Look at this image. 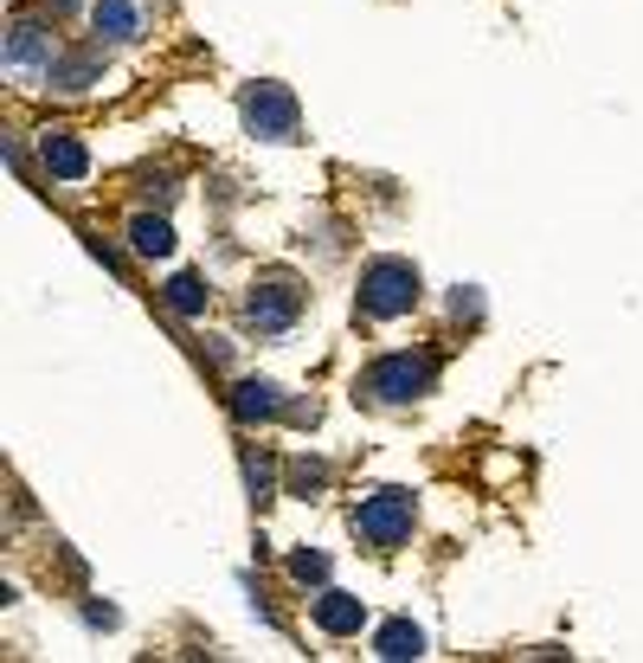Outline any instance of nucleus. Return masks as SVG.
Returning a JSON list of instances; mask_svg holds the SVG:
<instances>
[{
    "label": "nucleus",
    "instance_id": "obj_1",
    "mask_svg": "<svg viewBox=\"0 0 643 663\" xmlns=\"http://www.w3.org/2000/svg\"><path fill=\"white\" fill-rule=\"evenodd\" d=\"M419 303V271L406 265V258H373L367 271H360V309L373 316V322H393V316H406Z\"/></svg>",
    "mask_w": 643,
    "mask_h": 663
},
{
    "label": "nucleus",
    "instance_id": "obj_2",
    "mask_svg": "<svg viewBox=\"0 0 643 663\" xmlns=\"http://www.w3.org/2000/svg\"><path fill=\"white\" fill-rule=\"evenodd\" d=\"M412 496L406 490H373V496H360L355 509V535L367 541V548H399L406 535H412Z\"/></svg>",
    "mask_w": 643,
    "mask_h": 663
},
{
    "label": "nucleus",
    "instance_id": "obj_3",
    "mask_svg": "<svg viewBox=\"0 0 643 663\" xmlns=\"http://www.w3.org/2000/svg\"><path fill=\"white\" fill-rule=\"evenodd\" d=\"M431 380H437V361H431V355H386V361H373V368H367V393H373V400L406 406V400L431 393Z\"/></svg>",
    "mask_w": 643,
    "mask_h": 663
},
{
    "label": "nucleus",
    "instance_id": "obj_4",
    "mask_svg": "<svg viewBox=\"0 0 643 663\" xmlns=\"http://www.w3.org/2000/svg\"><path fill=\"white\" fill-rule=\"evenodd\" d=\"M245 123H251V136H264V143H296V130H302L296 97H289L284 84H251V90H245Z\"/></svg>",
    "mask_w": 643,
    "mask_h": 663
},
{
    "label": "nucleus",
    "instance_id": "obj_5",
    "mask_svg": "<svg viewBox=\"0 0 643 663\" xmlns=\"http://www.w3.org/2000/svg\"><path fill=\"white\" fill-rule=\"evenodd\" d=\"M245 316H251L258 335H284L289 322L302 316V284L296 278H264L258 291L245 296Z\"/></svg>",
    "mask_w": 643,
    "mask_h": 663
},
{
    "label": "nucleus",
    "instance_id": "obj_6",
    "mask_svg": "<svg viewBox=\"0 0 643 663\" xmlns=\"http://www.w3.org/2000/svg\"><path fill=\"white\" fill-rule=\"evenodd\" d=\"M309 618L329 631V638H355L360 625H367V605H360L355 592H316V605H309Z\"/></svg>",
    "mask_w": 643,
    "mask_h": 663
},
{
    "label": "nucleus",
    "instance_id": "obj_7",
    "mask_svg": "<svg viewBox=\"0 0 643 663\" xmlns=\"http://www.w3.org/2000/svg\"><path fill=\"white\" fill-rule=\"evenodd\" d=\"M52 59H59V52H52V33H46V26H33V20H20V26L7 33V65H13V72H33V65L46 72Z\"/></svg>",
    "mask_w": 643,
    "mask_h": 663
},
{
    "label": "nucleus",
    "instance_id": "obj_8",
    "mask_svg": "<svg viewBox=\"0 0 643 663\" xmlns=\"http://www.w3.org/2000/svg\"><path fill=\"white\" fill-rule=\"evenodd\" d=\"M90 26H97V39H143V7L136 0H90Z\"/></svg>",
    "mask_w": 643,
    "mask_h": 663
},
{
    "label": "nucleus",
    "instance_id": "obj_9",
    "mask_svg": "<svg viewBox=\"0 0 643 663\" xmlns=\"http://www.w3.org/2000/svg\"><path fill=\"white\" fill-rule=\"evenodd\" d=\"M232 413H238L245 426H264V419L284 413V393H277L271 380H238V386H232Z\"/></svg>",
    "mask_w": 643,
    "mask_h": 663
},
{
    "label": "nucleus",
    "instance_id": "obj_10",
    "mask_svg": "<svg viewBox=\"0 0 643 663\" xmlns=\"http://www.w3.org/2000/svg\"><path fill=\"white\" fill-rule=\"evenodd\" d=\"M39 155H46V174H52V181H84V174H90V155H84V143H77V136H65V130H52V136L39 143Z\"/></svg>",
    "mask_w": 643,
    "mask_h": 663
},
{
    "label": "nucleus",
    "instance_id": "obj_11",
    "mask_svg": "<svg viewBox=\"0 0 643 663\" xmlns=\"http://www.w3.org/2000/svg\"><path fill=\"white\" fill-rule=\"evenodd\" d=\"M373 658H386V663L425 658V631H419L412 618H393V625H380V638H373Z\"/></svg>",
    "mask_w": 643,
    "mask_h": 663
},
{
    "label": "nucleus",
    "instance_id": "obj_12",
    "mask_svg": "<svg viewBox=\"0 0 643 663\" xmlns=\"http://www.w3.org/2000/svg\"><path fill=\"white\" fill-rule=\"evenodd\" d=\"M97 77H103L97 52H65V59H52V65H46V84H59V90H90Z\"/></svg>",
    "mask_w": 643,
    "mask_h": 663
},
{
    "label": "nucleus",
    "instance_id": "obj_13",
    "mask_svg": "<svg viewBox=\"0 0 643 663\" xmlns=\"http://www.w3.org/2000/svg\"><path fill=\"white\" fill-rule=\"evenodd\" d=\"M129 245H136L143 258H174V225L154 220V213H136V220H129Z\"/></svg>",
    "mask_w": 643,
    "mask_h": 663
},
{
    "label": "nucleus",
    "instance_id": "obj_14",
    "mask_svg": "<svg viewBox=\"0 0 643 663\" xmlns=\"http://www.w3.org/2000/svg\"><path fill=\"white\" fill-rule=\"evenodd\" d=\"M161 296H168V309H174V316H207V303H213L207 278H174Z\"/></svg>",
    "mask_w": 643,
    "mask_h": 663
},
{
    "label": "nucleus",
    "instance_id": "obj_15",
    "mask_svg": "<svg viewBox=\"0 0 643 663\" xmlns=\"http://www.w3.org/2000/svg\"><path fill=\"white\" fill-rule=\"evenodd\" d=\"M245 483H251L258 503H271V496H277V464H271L264 451H251V457H245Z\"/></svg>",
    "mask_w": 643,
    "mask_h": 663
},
{
    "label": "nucleus",
    "instance_id": "obj_16",
    "mask_svg": "<svg viewBox=\"0 0 643 663\" xmlns=\"http://www.w3.org/2000/svg\"><path fill=\"white\" fill-rule=\"evenodd\" d=\"M289 580H296V587H322V580H329V554H316V548L289 554Z\"/></svg>",
    "mask_w": 643,
    "mask_h": 663
},
{
    "label": "nucleus",
    "instance_id": "obj_17",
    "mask_svg": "<svg viewBox=\"0 0 643 663\" xmlns=\"http://www.w3.org/2000/svg\"><path fill=\"white\" fill-rule=\"evenodd\" d=\"M289 483H296V490H322V483H329V464H322V457H296V464H289Z\"/></svg>",
    "mask_w": 643,
    "mask_h": 663
},
{
    "label": "nucleus",
    "instance_id": "obj_18",
    "mask_svg": "<svg viewBox=\"0 0 643 663\" xmlns=\"http://www.w3.org/2000/svg\"><path fill=\"white\" fill-rule=\"evenodd\" d=\"M450 309H457V316H483V296H477V291H457V296H450Z\"/></svg>",
    "mask_w": 643,
    "mask_h": 663
},
{
    "label": "nucleus",
    "instance_id": "obj_19",
    "mask_svg": "<svg viewBox=\"0 0 643 663\" xmlns=\"http://www.w3.org/2000/svg\"><path fill=\"white\" fill-rule=\"evenodd\" d=\"M84 618H90V625H103V631H110V625H116V605H84Z\"/></svg>",
    "mask_w": 643,
    "mask_h": 663
}]
</instances>
